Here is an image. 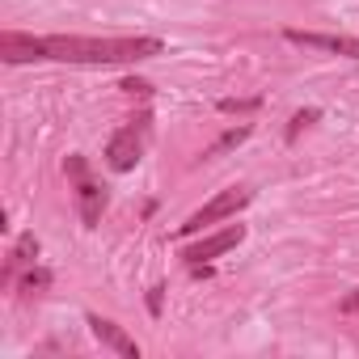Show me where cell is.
I'll list each match as a JSON object with an SVG mask.
<instances>
[{"label": "cell", "instance_id": "7", "mask_svg": "<svg viewBox=\"0 0 359 359\" xmlns=\"http://www.w3.org/2000/svg\"><path fill=\"white\" fill-rule=\"evenodd\" d=\"M0 60L5 64H34V60H47V47H43V39H34V34H22V30H5L0 34Z\"/></svg>", "mask_w": 359, "mask_h": 359}, {"label": "cell", "instance_id": "8", "mask_svg": "<svg viewBox=\"0 0 359 359\" xmlns=\"http://www.w3.org/2000/svg\"><path fill=\"white\" fill-rule=\"evenodd\" d=\"M245 241V224H229V229H220V233H212V237H203L199 245H187L182 250V258L187 262H203V258H220L224 250H233V245H241Z\"/></svg>", "mask_w": 359, "mask_h": 359}, {"label": "cell", "instance_id": "16", "mask_svg": "<svg viewBox=\"0 0 359 359\" xmlns=\"http://www.w3.org/2000/svg\"><path fill=\"white\" fill-rule=\"evenodd\" d=\"M342 313H359V287L351 292V296H342V304H338Z\"/></svg>", "mask_w": 359, "mask_h": 359}, {"label": "cell", "instance_id": "2", "mask_svg": "<svg viewBox=\"0 0 359 359\" xmlns=\"http://www.w3.org/2000/svg\"><path fill=\"white\" fill-rule=\"evenodd\" d=\"M64 173L76 182L72 199H76V216H81V224H85V229H97V220H102V212H106V191L89 177L85 156H68V161H64Z\"/></svg>", "mask_w": 359, "mask_h": 359}, {"label": "cell", "instance_id": "13", "mask_svg": "<svg viewBox=\"0 0 359 359\" xmlns=\"http://www.w3.org/2000/svg\"><path fill=\"white\" fill-rule=\"evenodd\" d=\"M18 283H22V292H43V287H51V271L47 266H26V275Z\"/></svg>", "mask_w": 359, "mask_h": 359}, {"label": "cell", "instance_id": "5", "mask_svg": "<svg viewBox=\"0 0 359 359\" xmlns=\"http://www.w3.org/2000/svg\"><path fill=\"white\" fill-rule=\"evenodd\" d=\"M287 43L296 47H313V51H330V55H346L359 60V39L355 34H317V30H283Z\"/></svg>", "mask_w": 359, "mask_h": 359}, {"label": "cell", "instance_id": "12", "mask_svg": "<svg viewBox=\"0 0 359 359\" xmlns=\"http://www.w3.org/2000/svg\"><path fill=\"white\" fill-rule=\"evenodd\" d=\"M317 118H321V110H317V106L296 110V114H292V123H287V131H283V140H287V144H296V140H300V131H304L309 123H317Z\"/></svg>", "mask_w": 359, "mask_h": 359}, {"label": "cell", "instance_id": "6", "mask_svg": "<svg viewBox=\"0 0 359 359\" xmlns=\"http://www.w3.org/2000/svg\"><path fill=\"white\" fill-rule=\"evenodd\" d=\"M89 321V334L102 342V346H110L114 355H123V359H140V346H135V338L118 325V321H110V317H97V313H89L85 317Z\"/></svg>", "mask_w": 359, "mask_h": 359}, {"label": "cell", "instance_id": "15", "mask_svg": "<svg viewBox=\"0 0 359 359\" xmlns=\"http://www.w3.org/2000/svg\"><path fill=\"white\" fill-rule=\"evenodd\" d=\"M161 304H165V287L156 283V287H148V313H152V317H161Z\"/></svg>", "mask_w": 359, "mask_h": 359}, {"label": "cell", "instance_id": "10", "mask_svg": "<svg viewBox=\"0 0 359 359\" xmlns=\"http://www.w3.org/2000/svg\"><path fill=\"white\" fill-rule=\"evenodd\" d=\"M250 131H254L250 123H245V127H233V131H224V135H220V140H216V144H212V148L203 152V161H212V156H220V152H229V148L245 144V140H250Z\"/></svg>", "mask_w": 359, "mask_h": 359}, {"label": "cell", "instance_id": "1", "mask_svg": "<svg viewBox=\"0 0 359 359\" xmlns=\"http://www.w3.org/2000/svg\"><path fill=\"white\" fill-rule=\"evenodd\" d=\"M47 47V60L55 64H89V68H102V64H140L148 55H161V39H148V34H131V39H85V34H47L43 39Z\"/></svg>", "mask_w": 359, "mask_h": 359}, {"label": "cell", "instance_id": "3", "mask_svg": "<svg viewBox=\"0 0 359 359\" xmlns=\"http://www.w3.org/2000/svg\"><path fill=\"white\" fill-rule=\"evenodd\" d=\"M250 203H254V191H250V187H229V191H220L212 203H203L187 224H177V237H195V233H203L208 224L229 220V216H237V212L250 208Z\"/></svg>", "mask_w": 359, "mask_h": 359}, {"label": "cell", "instance_id": "4", "mask_svg": "<svg viewBox=\"0 0 359 359\" xmlns=\"http://www.w3.org/2000/svg\"><path fill=\"white\" fill-rule=\"evenodd\" d=\"M144 140H148V114H140L135 123H127V127H118V131L110 135V144H106V165H110L114 173H131V169L140 165V156H144Z\"/></svg>", "mask_w": 359, "mask_h": 359}, {"label": "cell", "instance_id": "14", "mask_svg": "<svg viewBox=\"0 0 359 359\" xmlns=\"http://www.w3.org/2000/svg\"><path fill=\"white\" fill-rule=\"evenodd\" d=\"M118 89H123V93H131V97H148V93H152V85H148V81H135V76H127Z\"/></svg>", "mask_w": 359, "mask_h": 359}, {"label": "cell", "instance_id": "9", "mask_svg": "<svg viewBox=\"0 0 359 359\" xmlns=\"http://www.w3.org/2000/svg\"><path fill=\"white\" fill-rule=\"evenodd\" d=\"M34 258H39V237H34V233H22L18 245H13V254H9L5 275H0V283H18V271H22V266H34Z\"/></svg>", "mask_w": 359, "mask_h": 359}, {"label": "cell", "instance_id": "11", "mask_svg": "<svg viewBox=\"0 0 359 359\" xmlns=\"http://www.w3.org/2000/svg\"><path fill=\"white\" fill-rule=\"evenodd\" d=\"M216 110L220 114H254V110H262V97H220Z\"/></svg>", "mask_w": 359, "mask_h": 359}]
</instances>
